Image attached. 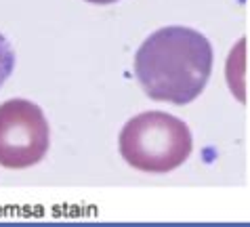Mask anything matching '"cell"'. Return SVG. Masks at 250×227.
<instances>
[{"instance_id":"cell-1","label":"cell","mask_w":250,"mask_h":227,"mask_svg":"<svg viewBox=\"0 0 250 227\" xmlns=\"http://www.w3.org/2000/svg\"><path fill=\"white\" fill-rule=\"evenodd\" d=\"M212 72V46L204 34L168 25L149 34L135 55V76L149 99L191 103Z\"/></svg>"},{"instance_id":"cell-2","label":"cell","mask_w":250,"mask_h":227,"mask_svg":"<svg viewBox=\"0 0 250 227\" xmlns=\"http://www.w3.org/2000/svg\"><path fill=\"white\" fill-rule=\"evenodd\" d=\"M118 147L128 166L149 175H164L189 158L193 139L187 124L177 116L143 112L124 124Z\"/></svg>"},{"instance_id":"cell-3","label":"cell","mask_w":250,"mask_h":227,"mask_svg":"<svg viewBox=\"0 0 250 227\" xmlns=\"http://www.w3.org/2000/svg\"><path fill=\"white\" fill-rule=\"evenodd\" d=\"M51 130L44 112L27 99L0 105V166L30 168L48 151Z\"/></svg>"},{"instance_id":"cell-4","label":"cell","mask_w":250,"mask_h":227,"mask_svg":"<svg viewBox=\"0 0 250 227\" xmlns=\"http://www.w3.org/2000/svg\"><path fill=\"white\" fill-rule=\"evenodd\" d=\"M13 70H15V51L4 38V34H0V86L9 80Z\"/></svg>"},{"instance_id":"cell-5","label":"cell","mask_w":250,"mask_h":227,"mask_svg":"<svg viewBox=\"0 0 250 227\" xmlns=\"http://www.w3.org/2000/svg\"><path fill=\"white\" fill-rule=\"evenodd\" d=\"M86 2H91V4H114V2H118V0H86Z\"/></svg>"}]
</instances>
